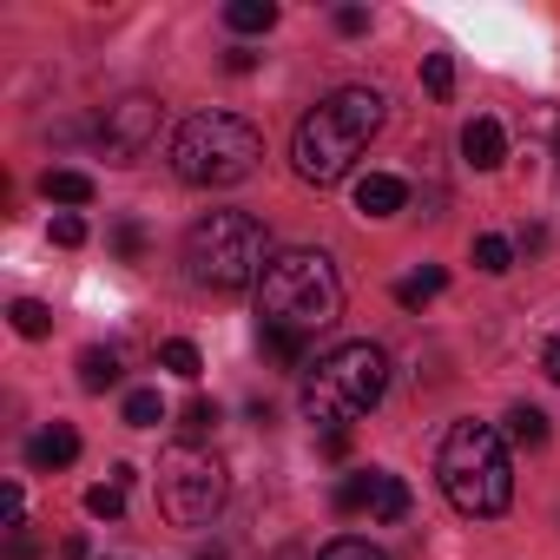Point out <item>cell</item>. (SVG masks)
Returning <instances> with one entry per match:
<instances>
[{"mask_svg":"<svg viewBox=\"0 0 560 560\" xmlns=\"http://www.w3.org/2000/svg\"><path fill=\"white\" fill-rule=\"evenodd\" d=\"M435 475H442L448 508L468 514V521H494V514H508V501H514L508 442H501V429H488V422H455V429L442 435Z\"/></svg>","mask_w":560,"mask_h":560,"instance_id":"4","label":"cell"},{"mask_svg":"<svg viewBox=\"0 0 560 560\" xmlns=\"http://www.w3.org/2000/svg\"><path fill=\"white\" fill-rule=\"evenodd\" d=\"M409 205V185L396 178V172H370V178H357V211L363 218H396Z\"/></svg>","mask_w":560,"mask_h":560,"instance_id":"10","label":"cell"},{"mask_svg":"<svg viewBox=\"0 0 560 560\" xmlns=\"http://www.w3.org/2000/svg\"><path fill=\"white\" fill-rule=\"evenodd\" d=\"M21 514H27V494H21V481H8V527H21Z\"/></svg>","mask_w":560,"mask_h":560,"instance_id":"31","label":"cell"},{"mask_svg":"<svg viewBox=\"0 0 560 560\" xmlns=\"http://www.w3.org/2000/svg\"><path fill=\"white\" fill-rule=\"evenodd\" d=\"M383 113H389V100H383L376 86H343V93L317 100V106L304 113L298 139H291L298 178H304V185H337V178L363 159V145L383 132Z\"/></svg>","mask_w":560,"mask_h":560,"instance_id":"2","label":"cell"},{"mask_svg":"<svg viewBox=\"0 0 560 560\" xmlns=\"http://www.w3.org/2000/svg\"><path fill=\"white\" fill-rule=\"evenodd\" d=\"M211 429H218V402H205V396H198V402H185V435L198 442V435H211Z\"/></svg>","mask_w":560,"mask_h":560,"instance_id":"26","label":"cell"},{"mask_svg":"<svg viewBox=\"0 0 560 560\" xmlns=\"http://www.w3.org/2000/svg\"><path fill=\"white\" fill-rule=\"evenodd\" d=\"M475 270L508 277V270H514V244H508V237H494V231H488V237H475Z\"/></svg>","mask_w":560,"mask_h":560,"instance_id":"18","label":"cell"},{"mask_svg":"<svg viewBox=\"0 0 560 560\" xmlns=\"http://www.w3.org/2000/svg\"><path fill=\"white\" fill-rule=\"evenodd\" d=\"M224 67H231V73H250V67H257V54H244V47H231V54H224Z\"/></svg>","mask_w":560,"mask_h":560,"instance_id":"32","label":"cell"},{"mask_svg":"<svg viewBox=\"0 0 560 560\" xmlns=\"http://www.w3.org/2000/svg\"><path fill=\"white\" fill-rule=\"evenodd\" d=\"M317 560H389V553H383L376 540H363V534H337V540H330Z\"/></svg>","mask_w":560,"mask_h":560,"instance_id":"25","label":"cell"},{"mask_svg":"<svg viewBox=\"0 0 560 560\" xmlns=\"http://www.w3.org/2000/svg\"><path fill=\"white\" fill-rule=\"evenodd\" d=\"M508 442H514V448H540V442H547V416L527 409V402H514V409H508Z\"/></svg>","mask_w":560,"mask_h":560,"instance_id":"17","label":"cell"},{"mask_svg":"<svg viewBox=\"0 0 560 560\" xmlns=\"http://www.w3.org/2000/svg\"><path fill=\"white\" fill-rule=\"evenodd\" d=\"M343 317V277L324 250H284L270 257L264 284H257V337L277 363H304L317 330Z\"/></svg>","mask_w":560,"mask_h":560,"instance_id":"1","label":"cell"},{"mask_svg":"<svg viewBox=\"0 0 560 560\" xmlns=\"http://www.w3.org/2000/svg\"><path fill=\"white\" fill-rule=\"evenodd\" d=\"M80 455V435L67 429V422H54V429H40L34 442H27V468H67Z\"/></svg>","mask_w":560,"mask_h":560,"instance_id":"11","label":"cell"},{"mask_svg":"<svg viewBox=\"0 0 560 560\" xmlns=\"http://www.w3.org/2000/svg\"><path fill=\"white\" fill-rule=\"evenodd\" d=\"M224 27H231V34H270V27H277V0H231V8H224Z\"/></svg>","mask_w":560,"mask_h":560,"instance_id":"12","label":"cell"},{"mask_svg":"<svg viewBox=\"0 0 560 560\" xmlns=\"http://www.w3.org/2000/svg\"><path fill=\"white\" fill-rule=\"evenodd\" d=\"M540 370H547V383H560V330H547V343H540Z\"/></svg>","mask_w":560,"mask_h":560,"instance_id":"29","label":"cell"},{"mask_svg":"<svg viewBox=\"0 0 560 560\" xmlns=\"http://www.w3.org/2000/svg\"><path fill=\"white\" fill-rule=\"evenodd\" d=\"M389 389V357L376 343H337L330 357H317L304 370V389H298V409L311 429H330L343 435L357 416H370Z\"/></svg>","mask_w":560,"mask_h":560,"instance_id":"3","label":"cell"},{"mask_svg":"<svg viewBox=\"0 0 560 560\" xmlns=\"http://www.w3.org/2000/svg\"><path fill=\"white\" fill-rule=\"evenodd\" d=\"M40 191H47L54 205H93V178H86V172H47Z\"/></svg>","mask_w":560,"mask_h":560,"instance_id":"15","label":"cell"},{"mask_svg":"<svg viewBox=\"0 0 560 560\" xmlns=\"http://www.w3.org/2000/svg\"><path fill=\"white\" fill-rule=\"evenodd\" d=\"M224 494H231V475L205 442H172L159 455V514L172 527H211Z\"/></svg>","mask_w":560,"mask_h":560,"instance_id":"7","label":"cell"},{"mask_svg":"<svg viewBox=\"0 0 560 560\" xmlns=\"http://www.w3.org/2000/svg\"><path fill=\"white\" fill-rule=\"evenodd\" d=\"M409 514V481L376 468V494H370V521H402Z\"/></svg>","mask_w":560,"mask_h":560,"instance_id":"13","label":"cell"},{"mask_svg":"<svg viewBox=\"0 0 560 560\" xmlns=\"http://www.w3.org/2000/svg\"><path fill=\"white\" fill-rule=\"evenodd\" d=\"M159 363H165L172 376H185V383H191V376L205 370V357H198V343H185V337H172V343L159 350Z\"/></svg>","mask_w":560,"mask_h":560,"instance_id":"23","label":"cell"},{"mask_svg":"<svg viewBox=\"0 0 560 560\" xmlns=\"http://www.w3.org/2000/svg\"><path fill=\"white\" fill-rule=\"evenodd\" d=\"M257 159H264V139H257V126L237 119V113H191V119L172 132V172H178L185 185H205V191L244 185V178L257 172Z\"/></svg>","mask_w":560,"mask_h":560,"instance_id":"6","label":"cell"},{"mask_svg":"<svg viewBox=\"0 0 560 560\" xmlns=\"http://www.w3.org/2000/svg\"><path fill=\"white\" fill-rule=\"evenodd\" d=\"M47 231H54V244H67V250H73V244H86V218H80V211H60Z\"/></svg>","mask_w":560,"mask_h":560,"instance_id":"27","label":"cell"},{"mask_svg":"<svg viewBox=\"0 0 560 560\" xmlns=\"http://www.w3.org/2000/svg\"><path fill=\"white\" fill-rule=\"evenodd\" d=\"M113 383H119V357H113V350H80V389L100 396V389H113Z\"/></svg>","mask_w":560,"mask_h":560,"instance_id":"16","label":"cell"},{"mask_svg":"<svg viewBox=\"0 0 560 560\" xmlns=\"http://www.w3.org/2000/svg\"><path fill=\"white\" fill-rule=\"evenodd\" d=\"M113 244H119V257H126V264H139V257H145V231H139V224H119V237H113Z\"/></svg>","mask_w":560,"mask_h":560,"instance_id":"28","label":"cell"},{"mask_svg":"<svg viewBox=\"0 0 560 560\" xmlns=\"http://www.w3.org/2000/svg\"><path fill=\"white\" fill-rule=\"evenodd\" d=\"M8 317H14V330H21V337H34V343L54 330V311H47L40 298H14V311H8Z\"/></svg>","mask_w":560,"mask_h":560,"instance_id":"19","label":"cell"},{"mask_svg":"<svg viewBox=\"0 0 560 560\" xmlns=\"http://www.w3.org/2000/svg\"><path fill=\"white\" fill-rule=\"evenodd\" d=\"M462 159H468L475 172H494V165L508 159V132H501V119H488V113L468 119V126H462Z\"/></svg>","mask_w":560,"mask_h":560,"instance_id":"9","label":"cell"},{"mask_svg":"<svg viewBox=\"0 0 560 560\" xmlns=\"http://www.w3.org/2000/svg\"><path fill=\"white\" fill-rule=\"evenodd\" d=\"M126 422H132V429H159V422H165L159 389H132V396H126Z\"/></svg>","mask_w":560,"mask_h":560,"instance_id":"24","label":"cell"},{"mask_svg":"<svg viewBox=\"0 0 560 560\" xmlns=\"http://www.w3.org/2000/svg\"><path fill=\"white\" fill-rule=\"evenodd\" d=\"M422 86H429V100H448L455 93V60L448 54H422Z\"/></svg>","mask_w":560,"mask_h":560,"instance_id":"22","label":"cell"},{"mask_svg":"<svg viewBox=\"0 0 560 560\" xmlns=\"http://www.w3.org/2000/svg\"><path fill=\"white\" fill-rule=\"evenodd\" d=\"M370 494H376V468H357V475L337 481V508H343V514H363Z\"/></svg>","mask_w":560,"mask_h":560,"instance_id":"20","label":"cell"},{"mask_svg":"<svg viewBox=\"0 0 560 560\" xmlns=\"http://www.w3.org/2000/svg\"><path fill=\"white\" fill-rule=\"evenodd\" d=\"M270 237L250 211H205L185 231V270L198 291H250L270 270Z\"/></svg>","mask_w":560,"mask_h":560,"instance_id":"5","label":"cell"},{"mask_svg":"<svg viewBox=\"0 0 560 560\" xmlns=\"http://www.w3.org/2000/svg\"><path fill=\"white\" fill-rule=\"evenodd\" d=\"M159 119H165V106H159L152 93H126V100H113L106 119H100V152H106L113 165L145 159L152 139H159Z\"/></svg>","mask_w":560,"mask_h":560,"instance_id":"8","label":"cell"},{"mask_svg":"<svg viewBox=\"0 0 560 560\" xmlns=\"http://www.w3.org/2000/svg\"><path fill=\"white\" fill-rule=\"evenodd\" d=\"M86 514H93V521H119V514H126V481L113 475V481L86 488Z\"/></svg>","mask_w":560,"mask_h":560,"instance_id":"21","label":"cell"},{"mask_svg":"<svg viewBox=\"0 0 560 560\" xmlns=\"http://www.w3.org/2000/svg\"><path fill=\"white\" fill-rule=\"evenodd\" d=\"M337 34H350V40L370 34V14H363V8H343V14H337Z\"/></svg>","mask_w":560,"mask_h":560,"instance_id":"30","label":"cell"},{"mask_svg":"<svg viewBox=\"0 0 560 560\" xmlns=\"http://www.w3.org/2000/svg\"><path fill=\"white\" fill-rule=\"evenodd\" d=\"M34 553H40V547H34V540H27V534H21V540H14V547H8V560H34Z\"/></svg>","mask_w":560,"mask_h":560,"instance_id":"33","label":"cell"},{"mask_svg":"<svg viewBox=\"0 0 560 560\" xmlns=\"http://www.w3.org/2000/svg\"><path fill=\"white\" fill-rule=\"evenodd\" d=\"M442 284H448V270L429 264V270H416V277H402V284H396V304H402V311H422L429 298H442Z\"/></svg>","mask_w":560,"mask_h":560,"instance_id":"14","label":"cell"}]
</instances>
